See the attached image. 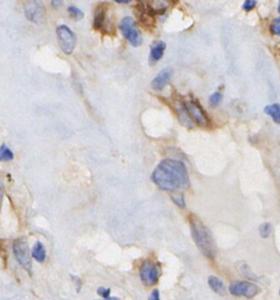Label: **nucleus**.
<instances>
[{"mask_svg":"<svg viewBox=\"0 0 280 300\" xmlns=\"http://www.w3.org/2000/svg\"><path fill=\"white\" fill-rule=\"evenodd\" d=\"M68 13H70L71 17L74 20H81L83 18V12L75 6L68 7Z\"/></svg>","mask_w":280,"mask_h":300,"instance_id":"obj_19","label":"nucleus"},{"mask_svg":"<svg viewBox=\"0 0 280 300\" xmlns=\"http://www.w3.org/2000/svg\"><path fill=\"white\" fill-rule=\"evenodd\" d=\"M59 45L66 54H72L76 45V36L66 25H60L56 28Z\"/></svg>","mask_w":280,"mask_h":300,"instance_id":"obj_6","label":"nucleus"},{"mask_svg":"<svg viewBox=\"0 0 280 300\" xmlns=\"http://www.w3.org/2000/svg\"><path fill=\"white\" fill-rule=\"evenodd\" d=\"M173 76V71L171 68H164V70H162L158 74L156 75V78L153 80L152 82V87L155 89V91H162L168 82L171 79Z\"/></svg>","mask_w":280,"mask_h":300,"instance_id":"obj_10","label":"nucleus"},{"mask_svg":"<svg viewBox=\"0 0 280 300\" xmlns=\"http://www.w3.org/2000/svg\"><path fill=\"white\" fill-rule=\"evenodd\" d=\"M165 42L164 41H157L152 46V51H150V62H157L161 60L162 56L164 54L165 51Z\"/></svg>","mask_w":280,"mask_h":300,"instance_id":"obj_11","label":"nucleus"},{"mask_svg":"<svg viewBox=\"0 0 280 300\" xmlns=\"http://www.w3.org/2000/svg\"><path fill=\"white\" fill-rule=\"evenodd\" d=\"M160 267L152 261H145L140 267V278L145 286L156 285L160 279Z\"/></svg>","mask_w":280,"mask_h":300,"instance_id":"obj_5","label":"nucleus"},{"mask_svg":"<svg viewBox=\"0 0 280 300\" xmlns=\"http://www.w3.org/2000/svg\"><path fill=\"white\" fill-rule=\"evenodd\" d=\"M255 5H257V2H255V0H246V2L243 4V10L249 12L251 10H253Z\"/></svg>","mask_w":280,"mask_h":300,"instance_id":"obj_24","label":"nucleus"},{"mask_svg":"<svg viewBox=\"0 0 280 300\" xmlns=\"http://www.w3.org/2000/svg\"><path fill=\"white\" fill-rule=\"evenodd\" d=\"M174 203L177 204L180 208H184L185 206V201H184V197L182 194H177V195H173L171 196Z\"/></svg>","mask_w":280,"mask_h":300,"instance_id":"obj_21","label":"nucleus"},{"mask_svg":"<svg viewBox=\"0 0 280 300\" xmlns=\"http://www.w3.org/2000/svg\"><path fill=\"white\" fill-rule=\"evenodd\" d=\"M101 300H120V299L116 298V297H111V298H108V299H101Z\"/></svg>","mask_w":280,"mask_h":300,"instance_id":"obj_28","label":"nucleus"},{"mask_svg":"<svg viewBox=\"0 0 280 300\" xmlns=\"http://www.w3.org/2000/svg\"><path fill=\"white\" fill-rule=\"evenodd\" d=\"M13 153L11 152V149L7 147L6 144H3L2 147H0V161L9 162L13 160Z\"/></svg>","mask_w":280,"mask_h":300,"instance_id":"obj_17","label":"nucleus"},{"mask_svg":"<svg viewBox=\"0 0 280 300\" xmlns=\"http://www.w3.org/2000/svg\"><path fill=\"white\" fill-rule=\"evenodd\" d=\"M152 180L158 188L166 191H177L189 185V175L183 162L166 159L154 170Z\"/></svg>","mask_w":280,"mask_h":300,"instance_id":"obj_1","label":"nucleus"},{"mask_svg":"<svg viewBox=\"0 0 280 300\" xmlns=\"http://www.w3.org/2000/svg\"><path fill=\"white\" fill-rule=\"evenodd\" d=\"M272 232V225L270 223H263V224L259 226V233L263 238H267L270 237V234Z\"/></svg>","mask_w":280,"mask_h":300,"instance_id":"obj_18","label":"nucleus"},{"mask_svg":"<svg viewBox=\"0 0 280 300\" xmlns=\"http://www.w3.org/2000/svg\"><path fill=\"white\" fill-rule=\"evenodd\" d=\"M230 293L236 297H246V298H253L257 295L261 289L257 285L249 282H236L232 283L229 287Z\"/></svg>","mask_w":280,"mask_h":300,"instance_id":"obj_8","label":"nucleus"},{"mask_svg":"<svg viewBox=\"0 0 280 300\" xmlns=\"http://www.w3.org/2000/svg\"><path fill=\"white\" fill-rule=\"evenodd\" d=\"M176 108H177V114H178V116H180L181 122L183 123L184 125H186V127H192V120L190 119V116L188 114V112H186L184 104H182L181 102H177Z\"/></svg>","mask_w":280,"mask_h":300,"instance_id":"obj_15","label":"nucleus"},{"mask_svg":"<svg viewBox=\"0 0 280 300\" xmlns=\"http://www.w3.org/2000/svg\"><path fill=\"white\" fill-rule=\"evenodd\" d=\"M13 253L17 262L25 269L28 273H32V258L27 239L25 237L17 238L13 242Z\"/></svg>","mask_w":280,"mask_h":300,"instance_id":"obj_3","label":"nucleus"},{"mask_svg":"<svg viewBox=\"0 0 280 300\" xmlns=\"http://www.w3.org/2000/svg\"><path fill=\"white\" fill-rule=\"evenodd\" d=\"M25 15L30 22L34 24H44L46 20V10L41 2H32L25 3Z\"/></svg>","mask_w":280,"mask_h":300,"instance_id":"obj_7","label":"nucleus"},{"mask_svg":"<svg viewBox=\"0 0 280 300\" xmlns=\"http://www.w3.org/2000/svg\"><path fill=\"white\" fill-rule=\"evenodd\" d=\"M222 100H223V95L221 94V93H213L209 99L211 106H218V104L222 102Z\"/></svg>","mask_w":280,"mask_h":300,"instance_id":"obj_20","label":"nucleus"},{"mask_svg":"<svg viewBox=\"0 0 280 300\" xmlns=\"http://www.w3.org/2000/svg\"><path fill=\"white\" fill-rule=\"evenodd\" d=\"M190 228H191V234L193 242L196 243L198 249L202 251V253L209 259H213L216 256V244L209 229L197 220V218H190Z\"/></svg>","mask_w":280,"mask_h":300,"instance_id":"obj_2","label":"nucleus"},{"mask_svg":"<svg viewBox=\"0 0 280 300\" xmlns=\"http://www.w3.org/2000/svg\"><path fill=\"white\" fill-rule=\"evenodd\" d=\"M120 30L122 32L124 38L127 39L134 47H139L142 44V34L133 18L127 17L122 19V22L120 23Z\"/></svg>","mask_w":280,"mask_h":300,"instance_id":"obj_4","label":"nucleus"},{"mask_svg":"<svg viewBox=\"0 0 280 300\" xmlns=\"http://www.w3.org/2000/svg\"><path fill=\"white\" fill-rule=\"evenodd\" d=\"M208 282H209V286L211 287V290H212L213 292H216V293L221 294V295L225 294L224 283H223L218 277H214V275H210Z\"/></svg>","mask_w":280,"mask_h":300,"instance_id":"obj_14","label":"nucleus"},{"mask_svg":"<svg viewBox=\"0 0 280 300\" xmlns=\"http://www.w3.org/2000/svg\"><path fill=\"white\" fill-rule=\"evenodd\" d=\"M96 292L100 297H102V299L111 298V289H107V287H99Z\"/></svg>","mask_w":280,"mask_h":300,"instance_id":"obj_23","label":"nucleus"},{"mask_svg":"<svg viewBox=\"0 0 280 300\" xmlns=\"http://www.w3.org/2000/svg\"><path fill=\"white\" fill-rule=\"evenodd\" d=\"M279 294H280V290H279Z\"/></svg>","mask_w":280,"mask_h":300,"instance_id":"obj_30","label":"nucleus"},{"mask_svg":"<svg viewBox=\"0 0 280 300\" xmlns=\"http://www.w3.org/2000/svg\"><path fill=\"white\" fill-rule=\"evenodd\" d=\"M61 5H62V2H52L53 7H58V6H61Z\"/></svg>","mask_w":280,"mask_h":300,"instance_id":"obj_27","label":"nucleus"},{"mask_svg":"<svg viewBox=\"0 0 280 300\" xmlns=\"http://www.w3.org/2000/svg\"><path fill=\"white\" fill-rule=\"evenodd\" d=\"M105 25V7L100 5L95 11L94 15V28L95 30H102Z\"/></svg>","mask_w":280,"mask_h":300,"instance_id":"obj_12","label":"nucleus"},{"mask_svg":"<svg viewBox=\"0 0 280 300\" xmlns=\"http://www.w3.org/2000/svg\"><path fill=\"white\" fill-rule=\"evenodd\" d=\"M3 198H4V188H3V183H2V181H0V210H2Z\"/></svg>","mask_w":280,"mask_h":300,"instance_id":"obj_26","label":"nucleus"},{"mask_svg":"<svg viewBox=\"0 0 280 300\" xmlns=\"http://www.w3.org/2000/svg\"><path fill=\"white\" fill-rule=\"evenodd\" d=\"M278 11H279V13H280V3H279V6H278Z\"/></svg>","mask_w":280,"mask_h":300,"instance_id":"obj_29","label":"nucleus"},{"mask_svg":"<svg viewBox=\"0 0 280 300\" xmlns=\"http://www.w3.org/2000/svg\"><path fill=\"white\" fill-rule=\"evenodd\" d=\"M148 300H161L160 298V291L158 290H154L152 293H150Z\"/></svg>","mask_w":280,"mask_h":300,"instance_id":"obj_25","label":"nucleus"},{"mask_svg":"<svg viewBox=\"0 0 280 300\" xmlns=\"http://www.w3.org/2000/svg\"><path fill=\"white\" fill-rule=\"evenodd\" d=\"M265 113L266 115L272 117V120H273L275 123L280 124V104L279 103H273V104H270V106H266Z\"/></svg>","mask_w":280,"mask_h":300,"instance_id":"obj_16","label":"nucleus"},{"mask_svg":"<svg viewBox=\"0 0 280 300\" xmlns=\"http://www.w3.org/2000/svg\"><path fill=\"white\" fill-rule=\"evenodd\" d=\"M186 112H188V114L190 116V119L193 120L195 122L200 125H206L209 122L208 120V116L203 111V108L198 104L197 101H193V100H189L186 101L184 103Z\"/></svg>","mask_w":280,"mask_h":300,"instance_id":"obj_9","label":"nucleus"},{"mask_svg":"<svg viewBox=\"0 0 280 300\" xmlns=\"http://www.w3.org/2000/svg\"><path fill=\"white\" fill-rule=\"evenodd\" d=\"M271 32L275 35H280V17L275 18L271 24Z\"/></svg>","mask_w":280,"mask_h":300,"instance_id":"obj_22","label":"nucleus"},{"mask_svg":"<svg viewBox=\"0 0 280 300\" xmlns=\"http://www.w3.org/2000/svg\"><path fill=\"white\" fill-rule=\"evenodd\" d=\"M32 257H33L36 262L39 263H44L46 261V249L42 243L36 242L33 249H32Z\"/></svg>","mask_w":280,"mask_h":300,"instance_id":"obj_13","label":"nucleus"}]
</instances>
